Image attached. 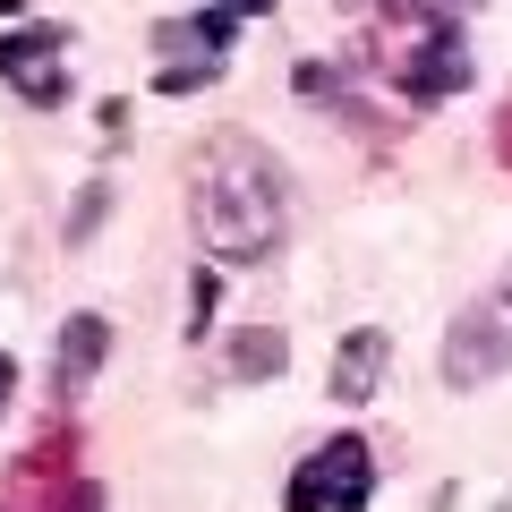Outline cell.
Instances as JSON below:
<instances>
[{
  "instance_id": "cell-1",
  "label": "cell",
  "mask_w": 512,
  "mask_h": 512,
  "mask_svg": "<svg viewBox=\"0 0 512 512\" xmlns=\"http://www.w3.org/2000/svg\"><path fill=\"white\" fill-rule=\"evenodd\" d=\"M188 214H197V239L222 265H265L282 248V171H274V154L248 146V137H222L197 163Z\"/></svg>"
},
{
  "instance_id": "cell-2",
  "label": "cell",
  "mask_w": 512,
  "mask_h": 512,
  "mask_svg": "<svg viewBox=\"0 0 512 512\" xmlns=\"http://www.w3.org/2000/svg\"><path fill=\"white\" fill-rule=\"evenodd\" d=\"M512 367V265L504 282H487V291L470 299V308L453 316V333H444V384H495Z\"/></svg>"
},
{
  "instance_id": "cell-3",
  "label": "cell",
  "mask_w": 512,
  "mask_h": 512,
  "mask_svg": "<svg viewBox=\"0 0 512 512\" xmlns=\"http://www.w3.org/2000/svg\"><path fill=\"white\" fill-rule=\"evenodd\" d=\"M367 495H376V453L359 436H333L291 470L282 512H367Z\"/></svg>"
},
{
  "instance_id": "cell-4",
  "label": "cell",
  "mask_w": 512,
  "mask_h": 512,
  "mask_svg": "<svg viewBox=\"0 0 512 512\" xmlns=\"http://www.w3.org/2000/svg\"><path fill=\"white\" fill-rule=\"evenodd\" d=\"M154 43H163V52H180L154 86H163V94H188V86H205V77H222L231 18H222V9H205V18H163V26H154Z\"/></svg>"
},
{
  "instance_id": "cell-5",
  "label": "cell",
  "mask_w": 512,
  "mask_h": 512,
  "mask_svg": "<svg viewBox=\"0 0 512 512\" xmlns=\"http://www.w3.org/2000/svg\"><path fill=\"white\" fill-rule=\"evenodd\" d=\"M69 461H77V436H43L35 453L9 470V487H0V512H69V504H77Z\"/></svg>"
},
{
  "instance_id": "cell-6",
  "label": "cell",
  "mask_w": 512,
  "mask_h": 512,
  "mask_svg": "<svg viewBox=\"0 0 512 512\" xmlns=\"http://www.w3.org/2000/svg\"><path fill=\"white\" fill-rule=\"evenodd\" d=\"M0 77L26 94V103L52 111L69 94V60H60V35L52 26H18V35H0Z\"/></svg>"
},
{
  "instance_id": "cell-7",
  "label": "cell",
  "mask_w": 512,
  "mask_h": 512,
  "mask_svg": "<svg viewBox=\"0 0 512 512\" xmlns=\"http://www.w3.org/2000/svg\"><path fill=\"white\" fill-rule=\"evenodd\" d=\"M103 350H111L103 316H69V333H60V350H52V393L60 402H77V393L103 376Z\"/></svg>"
},
{
  "instance_id": "cell-8",
  "label": "cell",
  "mask_w": 512,
  "mask_h": 512,
  "mask_svg": "<svg viewBox=\"0 0 512 512\" xmlns=\"http://www.w3.org/2000/svg\"><path fill=\"white\" fill-rule=\"evenodd\" d=\"M402 86H410V103H444V94H461V86H470V52H461V35H453V26H444V35H427L419 52H410Z\"/></svg>"
},
{
  "instance_id": "cell-9",
  "label": "cell",
  "mask_w": 512,
  "mask_h": 512,
  "mask_svg": "<svg viewBox=\"0 0 512 512\" xmlns=\"http://www.w3.org/2000/svg\"><path fill=\"white\" fill-rule=\"evenodd\" d=\"M376 384H384V333L359 325L333 350V402H376Z\"/></svg>"
},
{
  "instance_id": "cell-10",
  "label": "cell",
  "mask_w": 512,
  "mask_h": 512,
  "mask_svg": "<svg viewBox=\"0 0 512 512\" xmlns=\"http://www.w3.org/2000/svg\"><path fill=\"white\" fill-rule=\"evenodd\" d=\"M282 359H291V342H282L274 325H248V333H239V350H231L239 376H282Z\"/></svg>"
},
{
  "instance_id": "cell-11",
  "label": "cell",
  "mask_w": 512,
  "mask_h": 512,
  "mask_svg": "<svg viewBox=\"0 0 512 512\" xmlns=\"http://www.w3.org/2000/svg\"><path fill=\"white\" fill-rule=\"evenodd\" d=\"M214 299H222V291H214V274H197V282H188V308H197V333H205V316H214Z\"/></svg>"
},
{
  "instance_id": "cell-12",
  "label": "cell",
  "mask_w": 512,
  "mask_h": 512,
  "mask_svg": "<svg viewBox=\"0 0 512 512\" xmlns=\"http://www.w3.org/2000/svg\"><path fill=\"white\" fill-rule=\"evenodd\" d=\"M274 0H222V18H265Z\"/></svg>"
},
{
  "instance_id": "cell-13",
  "label": "cell",
  "mask_w": 512,
  "mask_h": 512,
  "mask_svg": "<svg viewBox=\"0 0 512 512\" xmlns=\"http://www.w3.org/2000/svg\"><path fill=\"white\" fill-rule=\"evenodd\" d=\"M9 393H18V367H9V350H0V410H9Z\"/></svg>"
},
{
  "instance_id": "cell-14",
  "label": "cell",
  "mask_w": 512,
  "mask_h": 512,
  "mask_svg": "<svg viewBox=\"0 0 512 512\" xmlns=\"http://www.w3.org/2000/svg\"><path fill=\"white\" fill-rule=\"evenodd\" d=\"M444 9H453V18H461V9H487V0H444Z\"/></svg>"
},
{
  "instance_id": "cell-15",
  "label": "cell",
  "mask_w": 512,
  "mask_h": 512,
  "mask_svg": "<svg viewBox=\"0 0 512 512\" xmlns=\"http://www.w3.org/2000/svg\"><path fill=\"white\" fill-rule=\"evenodd\" d=\"M384 9H419V0H384Z\"/></svg>"
}]
</instances>
